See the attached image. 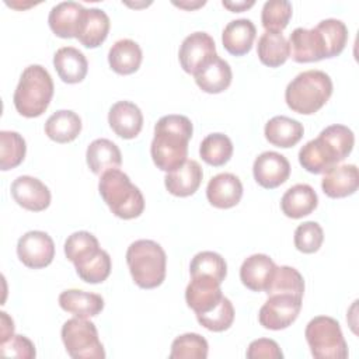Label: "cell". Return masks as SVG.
Wrapping results in <instances>:
<instances>
[{
	"label": "cell",
	"instance_id": "1",
	"mask_svg": "<svg viewBox=\"0 0 359 359\" xmlns=\"http://www.w3.org/2000/svg\"><path fill=\"white\" fill-rule=\"evenodd\" d=\"M192 132V122L185 115L171 114L157 121L150 144V154L157 168L170 172L187 161Z\"/></svg>",
	"mask_w": 359,
	"mask_h": 359
},
{
	"label": "cell",
	"instance_id": "2",
	"mask_svg": "<svg viewBox=\"0 0 359 359\" xmlns=\"http://www.w3.org/2000/svg\"><path fill=\"white\" fill-rule=\"evenodd\" d=\"M353 144L355 136L348 126L330 125L299 150V163L311 174H323L345 160Z\"/></svg>",
	"mask_w": 359,
	"mask_h": 359
},
{
	"label": "cell",
	"instance_id": "3",
	"mask_svg": "<svg viewBox=\"0 0 359 359\" xmlns=\"http://www.w3.org/2000/svg\"><path fill=\"white\" fill-rule=\"evenodd\" d=\"M53 90V80L43 66H27L13 95L17 112L25 118L41 116L50 104Z\"/></svg>",
	"mask_w": 359,
	"mask_h": 359
},
{
	"label": "cell",
	"instance_id": "4",
	"mask_svg": "<svg viewBox=\"0 0 359 359\" xmlns=\"http://www.w3.org/2000/svg\"><path fill=\"white\" fill-rule=\"evenodd\" d=\"M332 94L331 77L323 70L299 73L285 90L287 107L297 114L311 115L321 109Z\"/></svg>",
	"mask_w": 359,
	"mask_h": 359
},
{
	"label": "cell",
	"instance_id": "5",
	"mask_svg": "<svg viewBox=\"0 0 359 359\" xmlns=\"http://www.w3.org/2000/svg\"><path fill=\"white\" fill-rule=\"evenodd\" d=\"M98 191L116 217L130 220L139 217L144 210V198L140 189L119 168L109 170L101 175Z\"/></svg>",
	"mask_w": 359,
	"mask_h": 359
},
{
	"label": "cell",
	"instance_id": "6",
	"mask_svg": "<svg viewBox=\"0 0 359 359\" xmlns=\"http://www.w3.org/2000/svg\"><path fill=\"white\" fill-rule=\"evenodd\" d=\"M126 262L133 282L142 289H154L165 279V251L153 240L133 241L128 247Z\"/></svg>",
	"mask_w": 359,
	"mask_h": 359
},
{
	"label": "cell",
	"instance_id": "7",
	"mask_svg": "<svg viewBox=\"0 0 359 359\" xmlns=\"http://www.w3.org/2000/svg\"><path fill=\"white\" fill-rule=\"evenodd\" d=\"M311 355L317 359H345L348 345L339 323L328 316H317L309 321L304 330Z\"/></svg>",
	"mask_w": 359,
	"mask_h": 359
},
{
	"label": "cell",
	"instance_id": "8",
	"mask_svg": "<svg viewBox=\"0 0 359 359\" xmlns=\"http://www.w3.org/2000/svg\"><path fill=\"white\" fill-rule=\"evenodd\" d=\"M62 341L73 359H104L105 351L98 338L97 327L87 318L74 317L62 327Z\"/></svg>",
	"mask_w": 359,
	"mask_h": 359
},
{
	"label": "cell",
	"instance_id": "9",
	"mask_svg": "<svg viewBox=\"0 0 359 359\" xmlns=\"http://www.w3.org/2000/svg\"><path fill=\"white\" fill-rule=\"evenodd\" d=\"M302 299L294 294H271L259 309V324L273 331L287 328L302 310Z\"/></svg>",
	"mask_w": 359,
	"mask_h": 359
},
{
	"label": "cell",
	"instance_id": "10",
	"mask_svg": "<svg viewBox=\"0 0 359 359\" xmlns=\"http://www.w3.org/2000/svg\"><path fill=\"white\" fill-rule=\"evenodd\" d=\"M216 56L217 53L213 38L202 31H196L188 35L182 41L178 52L181 67L185 73L192 76H195L205 65H208Z\"/></svg>",
	"mask_w": 359,
	"mask_h": 359
},
{
	"label": "cell",
	"instance_id": "11",
	"mask_svg": "<svg viewBox=\"0 0 359 359\" xmlns=\"http://www.w3.org/2000/svg\"><path fill=\"white\" fill-rule=\"evenodd\" d=\"M20 261L32 269L48 266L55 257V243L52 237L41 230L27 231L17 243Z\"/></svg>",
	"mask_w": 359,
	"mask_h": 359
},
{
	"label": "cell",
	"instance_id": "12",
	"mask_svg": "<svg viewBox=\"0 0 359 359\" xmlns=\"http://www.w3.org/2000/svg\"><path fill=\"white\" fill-rule=\"evenodd\" d=\"M290 56L297 63L318 62L328 57V48L323 32L316 25L311 29L296 28L289 36Z\"/></svg>",
	"mask_w": 359,
	"mask_h": 359
},
{
	"label": "cell",
	"instance_id": "13",
	"mask_svg": "<svg viewBox=\"0 0 359 359\" xmlns=\"http://www.w3.org/2000/svg\"><path fill=\"white\" fill-rule=\"evenodd\" d=\"M254 180L266 189H273L286 182L290 175L289 160L276 151L261 153L252 164Z\"/></svg>",
	"mask_w": 359,
	"mask_h": 359
},
{
	"label": "cell",
	"instance_id": "14",
	"mask_svg": "<svg viewBox=\"0 0 359 359\" xmlns=\"http://www.w3.org/2000/svg\"><path fill=\"white\" fill-rule=\"evenodd\" d=\"M222 282L208 275L192 276L185 289V302L195 314H202L212 310L223 297Z\"/></svg>",
	"mask_w": 359,
	"mask_h": 359
},
{
	"label": "cell",
	"instance_id": "15",
	"mask_svg": "<svg viewBox=\"0 0 359 359\" xmlns=\"http://www.w3.org/2000/svg\"><path fill=\"white\" fill-rule=\"evenodd\" d=\"M13 199L27 210L42 212L50 205V191L38 178L20 175L11 184Z\"/></svg>",
	"mask_w": 359,
	"mask_h": 359
},
{
	"label": "cell",
	"instance_id": "16",
	"mask_svg": "<svg viewBox=\"0 0 359 359\" xmlns=\"http://www.w3.org/2000/svg\"><path fill=\"white\" fill-rule=\"evenodd\" d=\"M109 27V17L104 10L97 7L84 8L79 20L76 38L86 48H98L107 39Z\"/></svg>",
	"mask_w": 359,
	"mask_h": 359
},
{
	"label": "cell",
	"instance_id": "17",
	"mask_svg": "<svg viewBox=\"0 0 359 359\" xmlns=\"http://www.w3.org/2000/svg\"><path fill=\"white\" fill-rule=\"evenodd\" d=\"M243 196V184L231 172H220L212 177L206 187L209 203L217 209H230L236 206Z\"/></svg>",
	"mask_w": 359,
	"mask_h": 359
},
{
	"label": "cell",
	"instance_id": "18",
	"mask_svg": "<svg viewBox=\"0 0 359 359\" xmlns=\"http://www.w3.org/2000/svg\"><path fill=\"white\" fill-rule=\"evenodd\" d=\"M108 123L119 137L133 139L143 128V114L136 104L118 101L109 108Z\"/></svg>",
	"mask_w": 359,
	"mask_h": 359
},
{
	"label": "cell",
	"instance_id": "19",
	"mask_svg": "<svg viewBox=\"0 0 359 359\" xmlns=\"http://www.w3.org/2000/svg\"><path fill=\"white\" fill-rule=\"evenodd\" d=\"M359 187V172L355 164L334 165L324 172L321 188L330 198H345L356 192Z\"/></svg>",
	"mask_w": 359,
	"mask_h": 359
},
{
	"label": "cell",
	"instance_id": "20",
	"mask_svg": "<svg viewBox=\"0 0 359 359\" xmlns=\"http://www.w3.org/2000/svg\"><path fill=\"white\" fill-rule=\"evenodd\" d=\"M202 177L203 171L199 163L196 160H187L181 167L167 172L164 177V184L171 195L185 198L198 191Z\"/></svg>",
	"mask_w": 359,
	"mask_h": 359
},
{
	"label": "cell",
	"instance_id": "21",
	"mask_svg": "<svg viewBox=\"0 0 359 359\" xmlns=\"http://www.w3.org/2000/svg\"><path fill=\"white\" fill-rule=\"evenodd\" d=\"M53 66L60 80L67 84L83 81L88 72V62L84 53L74 46L59 48L53 55Z\"/></svg>",
	"mask_w": 359,
	"mask_h": 359
},
{
	"label": "cell",
	"instance_id": "22",
	"mask_svg": "<svg viewBox=\"0 0 359 359\" xmlns=\"http://www.w3.org/2000/svg\"><path fill=\"white\" fill-rule=\"evenodd\" d=\"M257 35L254 22L248 18H237L230 21L222 34L224 49L234 56H243L252 48Z\"/></svg>",
	"mask_w": 359,
	"mask_h": 359
},
{
	"label": "cell",
	"instance_id": "23",
	"mask_svg": "<svg viewBox=\"0 0 359 359\" xmlns=\"http://www.w3.org/2000/svg\"><path fill=\"white\" fill-rule=\"evenodd\" d=\"M86 160L88 168L95 175H102L109 170L119 168L122 164V154L119 147L109 139L93 140L86 151Z\"/></svg>",
	"mask_w": 359,
	"mask_h": 359
},
{
	"label": "cell",
	"instance_id": "24",
	"mask_svg": "<svg viewBox=\"0 0 359 359\" xmlns=\"http://www.w3.org/2000/svg\"><path fill=\"white\" fill-rule=\"evenodd\" d=\"M318 205V196L309 184L290 187L280 199V209L290 219H300L310 215Z\"/></svg>",
	"mask_w": 359,
	"mask_h": 359
},
{
	"label": "cell",
	"instance_id": "25",
	"mask_svg": "<svg viewBox=\"0 0 359 359\" xmlns=\"http://www.w3.org/2000/svg\"><path fill=\"white\" fill-rule=\"evenodd\" d=\"M60 307L80 318L98 316L104 309V299L97 293H90L79 289H67L59 294Z\"/></svg>",
	"mask_w": 359,
	"mask_h": 359
},
{
	"label": "cell",
	"instance_id": "26",
	"mask_svg": "<svg viewBox=\"0 0 359 359\" xmlns=\"http://www.w3.org/2000/svg\"><path fill=\"white\" fill-rule=\"evenodd\" d=\"M303 133H304L303 125L299 121L285 115H276L271 118L265 123V129H264L265 139L271 144L282 149L293 147L296 143L300 142V139L303 137Z\"/></svg>",
	"mask_w": 359,
	"mask_h": 359
},
{
	"label": "cell",
	"instance_id": "27",
	"mask_svg": "<svg viewBox=\"0 0 359 359\" xmlns=\"http://www.w3.org/2000/svg\"><path fill=\"white\" fill-rule=\"evenodd\" d=\"M275 266V262L266 254H252L241 264L240 279L247 289L262 292L265 290Z\"/></svg>",
	"mask_w": 359,
	"mask_h": 359
},
{
	"label": "cell",
	"instance_id": "28",
	"mask_svg": "<svg viewBox=\"0 0 359 359\" xmlns=\"http://www.w3.org/2000/svg\"><path fill=\"white\" fill-rule=\"evenodd\" d=\"M84 7L76 1H62L49 11L48 22L52 32L59 38H76L80 15Z\"/></svg>",
	"mask_w": 359,
	"mask_h": 359
},
{
	"label": "cell",
	"instance_id": "29",
	"mask_svg": "<svg viewBox=\"0 0 359 359\" xmlns=\"http://www.w3.org/2000/svg\"><path fill=\"white\" fill-rule=\"evenodd\" d=\"M233 79L231 67L230 65L216 56L213 60H210L208 65H205L196 74H195V83L196 86L209 94H219L229 88Z\"/></svg>",
	"mask_w": 359,
	"mask_h": 359
},
{
	"label": "cell",
	"instance_id": "30",
	"mask_svg": "<svg viewBox=\"0 0 359 359\" xmlns=\"http://www.w3.org/2000/svg\"><path fill=\"white\" fill-rule=\"evenodd\" d=\"M143 55L137 42L132 39H119L116 41L108 52L109 67L122 76L135 73L142 63Z\"/></svg>",
	"mask_w": 359,
	"mask_h": 359
},
{
	"label": "cell",
	"instance_id": "31",
	"mask_svg": "<svg viewBox=\"0 0 359 359\" xmlns=\"http://www.w3.org/2000/svg\"><path fill=\"white\" fill-rule=\"evenodd\" d=\"M81 132L80 116L70 109L53 112L45 122L46 136L56 143L73 142Z\"/></svg>",
	"mask_w": 359,
	"mask_h": 359
},
{
	"label": "cell",
	"instance_id": "32",
	"mask_svg": "<svg viewBox=\"0 0 359 359\" xmlns=\"http://www.w3.org/2000/svg\"><path fill=\"white\" fill-rule=\"evenodd\" d=\"M257 55L262 65L279 67L290 56L289 43L282 32L265 31L258 39Z\"/></svg>",
	"mask_w": 359,
	"mask_h": 359
},
{
	"label": "cell",
	"instance_id": "33",
	"mask_svg": "<svg viewBox=\"0 0 359 359\" xmlns=\"http://www.w3.org/2000/svg\"><path fill=\"white\" fill-rule=\"evenodd\" d=\"M268 296L271 294H294L303 297L304 293V279L302 273L287 265L275 266L266 287L264 290Z\"/></svg>",
	"mask_w": 359,
	"mask_h": 359
},
{
	"label": "cell",
	"instance_id": "34",
	"mask_svg": "<svg viewBox=\"0 0 359 359\" xmlns=\"http://www.w3.org/2000/svg\"><path fill=\"white\" fill-rule=\"evenodd\" d=\"M199 154L206 164L220 167L231 158L233 143L224 133H210L201 142Z\"/></svg>",
	"mask_w": 359,
	"mask_h": 359
},
{
	"label": "cell",
	"instance_id": "35",
	"mask_svg": "<svg viewBox=\"0 0 359 359\" xmlns=\"http://www.w3.org/2000/svg\"><path fill=\"white\" fill-rule=\"evenodd\" d=\"M98 250L100 243L97 237L86 230L72 233L65 241V255L74 265L91 258Z\"/></svg>",
	"mask_w": 359,
	"mask_h": 359
},
{
	"label": "cell",
	"instance_id": "36",
	"mask_svg": "<svg viewBox=\"0 0 359 359\" xmlns=\"http://www.w3.org/2000/svg\"><path fill=\"white\" fill-rule=\"evenodd\" d=\"M25 140L18 132H0V170L7 171L20 165L25 157Z\"/></svg>",
	"mask_w": 359,
	"mask_h": 359
},
{
	"label": "cell",
	"instance_id": "37",
	"mask_svg": "<svg viewBox=\"0 0 359 359\" xmlns=\"http://www.w3.org/2000/svg\"><path fill=\"white\" fill-rule=\"evenodd\" d=\"M208 351V341L202 335L187 332L172 341L170 359H206Z\"/></svg>",
	"mask_w": 359,
	"mask_h": 359
},
{
	"label": "cell",
	"instance_id": "38",
	"mask_svg": "<svg viewBox=\"0 0 359 359\" xmlns=\"http://www.w3.org/2000/svg\"><path fill=\"white\" fill-rule=\"evenodd\" d=\"M293 7L287 0H269L265 1L261 11V22L265 31L282 32L290 18H292Z\"/></svg>",
	"mask_w": 359,
	"mask_h": 359
},
{
	"label": "cell",
	"instance_id": "39",
	"mask_svg": "<svg viewBox=\"0 0 359 359\" xmlns=\"http://www.w3.org/2000/svg\"><path fill=\"white\" fill-rule=\"evenodd\" d=\"M111 257L102 248H100L91 258L74 265L79 278L87 283L104 282L111 273Z\"/></svg>",
	"mask_w": 359,
	"mask_h": 359
},
{
	"label": "cell",
	"instance_id": "40",
	"mask_svg": "<svg viewBox=\"0 0 359 359\" xmlns=\"http://www.w3.org/2000/svg\"><path fill=\"white\" fill-rule=\"evenodd\" d=\"M189 273L191 276L208 275L223 282L227 275V264L224 258L215 251H201L192 258L189 264Z\"/></svg>",
	"mask_w": 359,
	"mask_h": 359
},
{
	"label": "cell",
	"instance_id": "41",
	"mask_svg": "<svg viewBox=\"0 0 359 359\" xmlns=\"http://www.w3.org/2000/svg\"><path fill=\"white\" fill-rule=\"evenodd\" d=\"M198 323L209 331L222 332L231 327L234 321V307L233 303L223 296L222 300L209 311L196 314Z\"/></svg>",
	"mask_w": 359,
	"mask_h": 359
},
{
	"label": "cell",
	"instance_id": "42",
	"mask_svg": "<svg viewBox=\"0 0 359 359\" xmlns=\"http://www.w3.org/2000/svg\"><path fill=\"white\" fill-rule=\"evenodd\" d=\"M324 35L328 48V57L338 56L348 42V28L345 22L337 18H325L317 24Z\"/></svg>",
	"mask_w": 359,
	"mask_h": 359
},
{
	"label": "cell",
	"instance_id": "43",
	"mask_svg": "<svg viewBox=\"0 0 359 359\" xmlns=\"http://www.w3.org/2000/svg\"><path fill=\"white\" fill-rule=\"evenodd\" d=\"M294 247L303 254H313L320 250L324 241L323 227L317 222H304L294 230Z\"/></svg>",
	"mask_w": 359,
	"mask_h": 359
},
{
	"label": "cell",
	"instance_id": "44",
	"mask_svg": "<svg viewBox=\"0 0 359 359\" xmlns=\"http://www.w3.org/2000/svg\"><path fill=\"white\" fill-rule=\"evenodd\" d=\"M0 352L4 356L20 359H34L36 355L34 344L24 335H13L6 342L0 344Z\"/></svg>",
	"mask_w": 359,
	"mask_h": 359
},
{
	"label": "cell",
	"instance_id": "45",
	"mask_svg": "<svg viewBox=\"0 0 359 359\" xmlns=\"http://www.w3.org/2000/svg\"><path fill=\"white\" fill-rule=\"evenodd\" d=\"M248 359H282L283 353L279 345L269 338H258L248 345L247 349Z\"/></svg>",
	"mask_w": 359,
	"mask_h": 359
},
{
	"label": "cell",
	"instance_id": "46",
	"mask_svg": "<svg viewBox=\"0 0 359 359\" xmlns=\"http://www.w3.org/2000/svg\"><path fill=\"white\" fill-rule=\"evenodd\" d=\"M0 317H1L0 344H3V342H6L7 339H10L14 335V321H13V318L6 311H1Z\"/></svg>",
	"mask_w": 359,
	"mask_h": 359
},
{
	"label": "cell",
	"instance_id": "47",
	"mask_svg": "<svg viewBox=\"0 0 359 359\" xmlns=\"http://www.w3.org/2000/svg\"><path fill=\"white\" fill-rule=\"evenodd\" d=\"M222 4H223V7H226L227 10L233 11V13H241V11H245V10H248L250 7H252V6L255 4V1H254V0H248V1H247V0H240V1L223 0Z\"/></svg>",
	"mask_w": 359,
	"mask_h": 359
},
{
	"label": "cell",
	"instance_id": "48",
	"mask_svg": "<svg viewBox=\"0 0 359 359\" xmlns=\"http://www.w3.org/2000/svg\"><path fill=\"white\" fill-rule=\"evenodd\" d=\"M205 0H202V1H187V0H184V1H172V4L174 6H178V7H181V8H185V10H195V8H198V7H202V6H205Z\"/></svg>",
	"mask_w": 359,
	"mask_h": 359
}]
</instances>
